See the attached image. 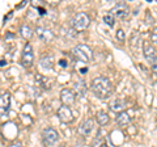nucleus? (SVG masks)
Instances as JSON below:
<instances>
[{
    "label": "nucleus",
    "instance_id": "nucleus-1",
    "mask_svg": "<svg viewBox=\"0 0 157 147\" xmlns=\"http://www.w3.org/2000/svg\"><path fill=\"white\" fill-rule=\"evenodd\" d=\"M90 88L93 91V93L96 95V97L101 100L109 99L113 95V84L109 77L106 76H97L92 80Z\"/></svg>",
    "mask_w": 157,
    "mask_h": 147
},
{
    "label": "nucleus",
    "instance_id": "nucleus-2",
    "mask_svg": "<svg viewBox=\"0 0 157 147\" xmlns=\"http://www.w3.org/2000/svg\"><path fill=\"white\" fill-rule=\"evenodd\" d=\"M72 55L76 58V59L81 61V62H89L93 59V51L92 49L85 45V43H78L75 47L72 49Z\"/></svg>",
    "mask_w": 157,
    "mask_h": 147
},
{
    "label": "nucleus",
    "instance_id": "nucleus-3",
    "mask_svg": "<svg viewBox=\"0 0 157 147\" xmlns=\"http://www.w3.org/2000/svg\"><path fill=\"white\" fill-rule=\"evenodd\" d=\"M89 24H90V18L85 12L76 13L71 21V25L76 32L85 30V29H88V26H89Z\"/></svg>",
    "mask_w": 157,
    "mask_h": 147
},
{
    "label": "nucleus",
    "instance_id": "nucleus-4",
    "mask_svg": "<svg viewBox=\"0 0 157 147\" xmlns=\"http://www.w3.org/2000/svg\"><path fill=\"white\" fill-rule=\"evenodd\" d=\"M58 141H59V134L55 129H52V127H46V129H43V131H42L43 146H46V147L54 146Z\"/></svg>",
    "mask_w": 157,
    "mask_h": 147
},
{
    "label": "nucleus",
    "instance_id": "nucleus-5",
    "mask_svg": "<svg viewBox=\"0 0 157 147\" xmlns=\"http://www.w3.org/2000/svg\"><path fill=\"white\" fill-rule=\"evenodd\" d=\"M143 54H144V58L147 59V62H148L151 66H153L157 62V51H156V49L152 46V43H149L148 41L143 42Z\"/></svg>",
    "mask_w": 157,
    "mask_h": 147
},
{
    "label": "nucleus",
    "instance_id": "nucleus-6",
    "mask_svg": "<svg viewBox=\"0 0 157 147\" xmlns=\"http://www.w3.org/2000/svg\"><path fill=\"white\" fill-rule=\"evenodd\" d=\"M34 62V54H33V47L30 43H25L22 49L21 54V65L24 67H30Z\"/></svg>",
    "mask_w": 157,
    "mask_h": 147
},
{
    "label": "nucleus",
    "instance_id": "nucleus-7",
    "mask_svg": "<svg viewBox=\"0 0 157 147\" xmlns=\"http://www.w3.org/2000/svg\"><path fill=\"white\" fill-rule=\"evenodd\" d=\"M58 118L63 124H71L73 121V114L70 109V106L67 105H62L60 108L58 109Z\"/></svg>",
    "mask_w": 157,
    "mask_h": 147
},
{
    "label": "nucleus",
    "instance_id": "nucleus-8",
    "mask_svg": "<svg viewBox=\"0 0 157 147\" xmlns=\"http://www.w3.org/2000/svg\"><path fill=\"white\" fill-rule=\"evenodd\" d=\"M76 93L70 88H63L60 91V101L63 102V105H72L75 102Z\"/></svg>",
    "mask_w": 157,
    "mask_h": 147
},
{
    "label": "nucleus",
    "instance_id": "nucleus-9",
    "mask_svg": "<svg viewBox=\"0 0 157 147\" xmlns=\"http://www.w3.org/2000/svg\"><path fill=\"white\" fill-rule=\"evenodd\" d=\"M93 127H94V121H93L92 118H86L80 124V126H78V134L82 135V137H88L90 133H92V130H93Z\"/></svg>",
    "mask_w": 157,
    "mask_h": 147
},
{
    "label": "nucleus",
    "instance_id": "nucleus-10",
    "mask_svg": "<svg viewBox=\"0 0 157 147\" xmlns=\"http://www.w3.org/2000/svg\"><path fill=\"white\" fill-rule=\"evenodd\" d=\"M110 13H111L114 17L124 18L127 14H128V7H127L124 3H118L115 7H113V8H111Z\"/></svg>",
    "mask_w": 157,
    "mask_h": 147
},
{
    "label": "nucleus",
    "instance_id": "nucleus-11",
    "mask_svg": "<svg viewBox=\"0 0 157 147\" xmlns=\"http://www.w3.org/2000/svg\"><path fill=\"white\" fill-rule=\"evenodd\" d=\"M9 106H11V95L8 92H4L0 97V113H2V116L8 113Z\"/></svg>",
    "mask_w": 157,
    "mask_h": 147
},
{
    "label": "nucleus",
    "instance_id": "nucleus-12",
    "mask_svg": "<svg viewBox=\"0 0 157 147\" xmlns=\"http://www.w3.org/2000/svg\"><path fill=\"white\" fill-rule=\"evenodd\" d=\"M39 65H41L43 70H51L54 66V55L50 53H45L39 58Z\"/></svg>",
    "mask_w": 157,
    "mask_h": 147
},
{
    "label": "nucleus",
    "instance_id": "nucleus-13",
    "mask_svg": "<svg viewBox=\"0 0 157 147\" xmlns=\"http://www.w3.org/2000/svg\"><path fill=\"white\" fill-rule=\"evenodd\" d=\"M36 33H37V36L41 38L42 41H45V42H50L52 38H54V34L51 30H48V29L46 28H41V26H38L36 29Z\"/></svg>",
    "mask_w": 157,
    "mask_h": 147
},
{
    "label": "nucleus",
    "instance_id": "nucleus-14",
    "mask_svg": "<svg viewBox=\"0 0 157 147\" xmlns=\"http://www.w3.org/2000/svg\"><path fill=\"white\" fill-rule=\"evenodd\" d=\"M115 122L118 126H126L128 125L131 122V117H130V113L128 112H121V113H118L117 117H115Z\"/></svg>",
    "mask_w": 157,
    "mask_h": 147
},
{
    "label": "nucleus",
    "instance_id": "nucleus-15",
    "mask_svg": "<svg viewBox=\"0 0 157 147\" xmlns=\"http://www.w3.org/2000/svg\"><path fill=\"white\" fill-rule=\"evenodd\" d=\"M126 108V102L122 99H115L110 102V109L113 112H117V113H121V112H124L123 109Z\"/></svg>",
    "mask_w": 157,
    "mask_h": 147
},
{
    "label": "nucleus",
    "instance_id": "nucleus-16",
    "mask_svg": "<svg viewBox=\"0 0 157 147\" xmlns=\"http://www.w3.org/2000/svg\"><path fill=\"white\" fill-rule=\"evenodd\" d=\"M86 91H88L86 83L82 79H80L78 81L75 83V92H76V95H78L80 97H84L85 93H86Z\"/></svg>",
    "mask_w": 157,
    "mask_h": 147
},
{
    "label": "nucleus",
    "instance_id": "nucleus-17",
    "mask_svg": "<svg viewBox=\"0 0 157 147\" xmlns=\"http://www.w3.org/2000/svg\"><path fill=\"white\" fill-rule=\"evenodd\" d=\"M109 120H110V117H109V114H107L106 112H104V110L97 112V114H96V121H97V124L100 125V126L107 125V124H109Z\"/></svg>",
    "mask_w": 157,
    "mask_h": 147
},
{
    "label": "nucleus",
    "instance_id": "nucleus-18",
    "mask_svg": "<svg viewBox=\"0 0 157 147\" xmlns=\"http://www.w3.org/2000/svg\"><path fill=\"white\" fill-rule=\"evenodd\" d=\"M20 33H21V37L24 38V40H30V38L33 37L32 28L29 25H26V24L21 25V28H20Z\"/></svg>",
    "mask_w": 157,
    "mask_h": 147
},
{
    "label": "nucleus",
    "instance_id": "nucleus-19",
    "mask_svg": "<svg viewBox=\"0 0 157 147\" xmlns=\"http://www.w3.org/2000/svg\"><path fill=\"white\" fill-rule=\"evenodd\" d=\"M104 21L106 22V25H109L110 28L114 26V16H113L111 13H107L104 16Z\"/></svg>",
    "mask_w": 157,
    "mask_h": 147
},
{
    "label": "nucleus",
    "instance_id": "nucleus-20",
    "mask_svg": "<svg viewBox=\"0 0 157 147\" xmlns=\"http://www.w3.org/2000/svg\"><path fill=\"white\" fill-rule=\"evenodd\" d=\"M124 38H126V33L123 29H118L117 30V40L118 41H124Z\"/></svg>",
    "mask_w": 157,
    "mask_h": 147
},
{
    "label": "nucleus",
    "instance_id": "nucleus-21",
    "mask_svg": "<svg viewBox=\"0 0 157 147\" xmlns=\"http://www.w3.org/2000/svg\"><path fill=\"white\" fill-rule=\"evenodd\" d=\"M102 145V138H100V133H98V135L94 138V141H93V143H92V147H101Z\"/></svg>",
    "mask_w": 157,
    "mask_h": 147
},
{
    "label": "nucleus",
    "instance_id": "nucleus-22",
    "mask_svg": "<svg viewBox=\"0 0 157 147\" xmlns=\"http://www.w3.org/2000/svg\"><path fill=\"white\" fill-rule=\"evenodd\" d=\"M151 38H152V42L156 43V45H157V32H156V33H152Z\"/></svg>",
    "mask_w": 157,
    "mask_h": 147
},
{
    "label": "nucleus",
    "instance_id": "nucleus-23",
    "mask_svg": "<svg viewBox=\"0 0 157 147\" xmlns=\"http://www.w3.org/2000/svg\"><path fill=\"white\" fill-rule=\"evenodd\" d=\"M9 147H24V145L21 143V142H14V143H12Z\"/></svg>",
    "mask_w": 157,
    "mask_h": 147
},
{
    "label": "nucleus",
    "instance_id": "nucleus-24",
    "mask_svg": "<svg viewBox=\"0 0 157 147\" xmlns=\"http://www.w3.org/2000/svg\"><path fill=\"white\" fill-rule=\"evenodd\" d=\"M59 63H60L62 67H67V62H66L64 59H60V62H59Z\"/></svg>",
    "mask_w": 157,
    "mask_h": 147
},
{
    "label": "nucleus",
    "instance_id": "nucleus-25",
    "mask_svg": "<svg viewBox=\"0 0 157 147\" xmlns=\"http://www.w3.org/2000/svg\"><path fill=\"white\" fill-rule=\"evenodd\" d=\"M151 67H152V71H153V72H156V74H157V62L155 63L153 66H151Z\"/></svg>",
    "mask_w": 157,
    "mask_h": 147
},
{
    "label": "nucleus",
    "instance_id": "nucleus-26",
    "mask_svg": "<svg viewBox=\"0 0 157 147\" xmlns=\"http://www.w3.org/2000/svg\"><path fill=\"white\" fill-rule=\"evenodd\" d=\"M38 11H39V14H45L46 13V11L43 8H38Z\"/></svg>",
    "mask_w": 157,
    "mask_h": 147
},
{
    "label": "nucleus",
    "instance_id": "nucleus-27",
    "mask_svg": "<svg viewBox=\"0 0 157 147\" xmlns=\"http://www.w3.org/2000/svg\"><path fill=\"white\" fill-rule=\"evenodd\" d=\"M6 65H7V62H4V59H2V67H4Z\"/></svg>",
    "mask_w": 157,
    "mask_h": 147
},
{
    "label": "nucleus",
    "instance_id": "nucleus-28",
    "mask_svg": "<svg viewBox=\"0 0 157 147\" xmlns=\"http://www.w3.org/2000/svg\"><path fill=\"white\" fill-rule=\"evenodd\" d=\"M101 147H107V145H105V143H104V145H102Z\"/></svg>",
    "mask_w": 157,
    "mask_h": 147
},
{
    "label": "nucleus",
    "instance_id": "nucleus-29",
    "mask_svg": "<svg viewBox=\"0 0 157 147\" xmlns=\"http://www.w3.org/2000/svg\"><path fill=\"white\" fill-rule=\"evenodd\" d=\"M59 147H64V146H59Z\"/></svg>",
    "mask_w": 157,
    "mask_h": 147
}]
</instances>
